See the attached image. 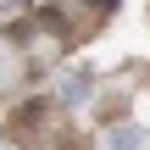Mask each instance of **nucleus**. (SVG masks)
<instances>
[{"label": "nucleus", "mask_w": 150, "mask_h": 150, "mask_svg": "<svg viewBox=\"0 0 150 150\" xmlns=\"http://www.w3.org/2000/svg\"><path fill=\"white\" fill-rule=\"evenodd\" d=\"M111 150H134V128H122V134L111 139Z\"/></svg>", "instance_id": "nucleus-1"}]
</instances>
